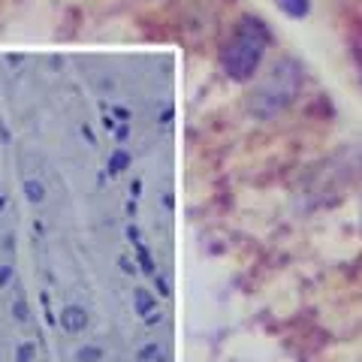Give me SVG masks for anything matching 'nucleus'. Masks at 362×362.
<instances>
[{"label": "nucleus", "instance_id": "f03ea898", "mask_svg": "<svg viewBox=\"0 0 362 362\" xmlns=\"http://www.w3.org/2000/svg\"><path fill=\"white\" fill-rule=\"evenodd\" d=\"M275 4L284 9L287 16H293V18L308 16V9H311V0H275Z\"/></svg>", "mask_w": 362, "mask_h": 362}, {"label": "nucleus", "instance_id": "f257e3e1", "mask_svg": "<svg viewBox=\"0 0 362 362\" xmlns=\"http://www.w3.org/2000/svg\"><path fill=\"white\" fill-rule=\"evenodd\" d=\"M263 45H266V28L257 18H242L230 42V52H226V70L233 76H247L257 66L259 54H263Z\"/></svg>", "mask_w": 362, "mask_h": 362}]
</instances>
